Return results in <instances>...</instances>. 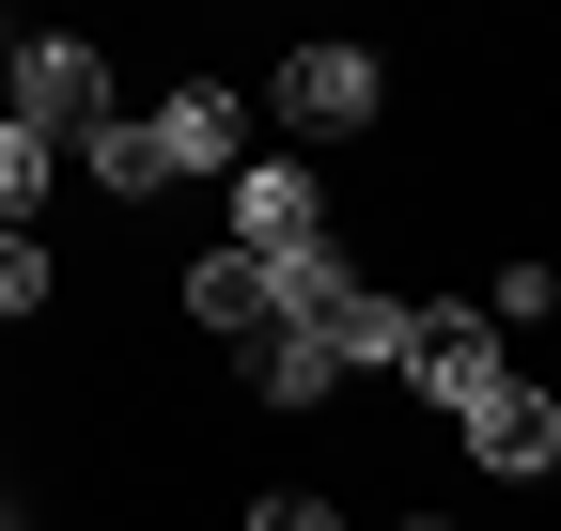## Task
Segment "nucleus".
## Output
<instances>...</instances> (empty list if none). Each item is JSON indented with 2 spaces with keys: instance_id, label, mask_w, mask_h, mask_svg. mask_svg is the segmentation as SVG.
I'll list each match as a JSON object with an SVG mask.
<instances>
[{
  "instance_id": "obj_1",
  "label": "nucleus",
  "mask_w": 561,
  "mask_h": 531,
  "mask_svg": "<svg viewBox=\"0 0 561 531\" xmlns=\"http://www.w3.org/2000/svg\"><path fill=\"white\" fill-rule=\"evenodd\" d=\"M265 110H280V142H359V125H390V63H375L359 32H328V47H280Z\"/></svg>"
},
{
  "instance_id": "obj_2",
  "label": "nucleus",
  "mask_w": 561,
  "mask_h": 531,
  "mask_svg": "<svg viewBox=\"0 0 561 531\" xmlns=\"http://www.w3.org/2000/svg\"><path fill=\"white\" fill-rule=\"evenodd\" d=\"M390 375H405L421 407L453 422V407H468L483 375H515V328L483 313V297H421V313H405V360H390Z\"/></svg>"
},
{
  "instance_id": "obj_3",
  "label": "nucleus",
  "mask_w": 561,
  "mask_h": 531,
  "mask_svg": "<svg viewBox=\"0 0 561 531\" xmlns=\"http://www.w3.org/2000/svg\"><path fill=\"white\" fill-rule=\"evenodd\" d=\"M0 110H32L47 142H79V125L110 110V47L94 32H16L0 47Z\"/></svg>"
},
{
  "instance_id": "obj_4",
  "label": "nucleus",
  "mask_w": 561,
  "mask_h": 531,
  "mask_svg": "<svg viewBox=\"0 0 561 531\" xmlns=\"http://www.w3.org/2000/svg\"><path fill=\"white\" fill-rule=\"evenodd\" d=\"M453 438H468V470H483V485H546V470H561V407L530 391V360H515V375H483L468 407H453Z\"/></svg>"
},
{
  "instance_id": "obj_5",
  "label": "nucleus",
  "mask_w": 561,
  "mask_h": 531,
  "mask_svg": "<svg viewBox=\"0 0 561 531\" xmlns=\"http://www.w3.org/2000/svg\"><path fill=\"white\" fill-rule=\"evenodd\" d=\"M219 188H234V235H250V250H297V235H328V188H312V157H297V142H280V157H234Z\"/></svg>"
},
{
  "instance_id": "obj_6",
  "label": "nucleus",
  "mask_w": 561,
  "mask_h": 531,
  "mask_svg": "<svg viewBox=\"0 0 561 531\" xmlns=\"http://www.w3.org/2000/svg\"><path fill=\"white\" fill-rule=\"evenodd\" d=\"M265 313H280V266H265L250 235L187 266V328H219V344H250V328H265Z\"/></svg>"
},
{
  "instance_id": "obj_7",
  "label": "nucleus",
  "mask_w": 561,
  "mask_h": 531,
  "mask_svg": "<svg viewBox=\"0 0 561 531\" xmlns=\"http://www.w3.org/2000/svg\"><path fill=\"white\" fill-rule=\"evenodd\" d=\"M157 157H172V172H234V157H250V94H234V79H187V94L157 110Z\"/></svg>"
},
{
  "instance_id": "obj_8",
  "label": "nucleus",
  "mask_w": 561,
  "mask_h": 531,
  "mask_svg": "<svg viewBox=\"0 0 561 531\" xmlns=\"http://www.w3.org/2000/svg\"><path fill=\"white\" fill-rule=\"evenodd\" d=\"M62 157H79V172L110 188V204H157V188H172V157H157V125H140V110H94Z\"/></svg>"
},
{
  "instance_id": "obj_9",
  "label": "nucleus",
  "mask_w": 561,
  "mask_h": 531,
  "mask_svg": "<svg viewBox=\"0 0 561 531\" xmlns=\"http://www.w3.org/2000/svg\"><path fill=\"white\" fill-rule=\"evenodd\" d=\"M250 391H265V407H328V391H343V360L312 344L297 313H265V328H250Z\"/></svg>"
},
{
  "instance_id": "obj_10",
  "label": "nucleus",
  "mask_w": 561,
  "mask_h": 531,
  "mask_svg": "<svg viewBox=\"0 0 561 531\" xmlns=\"http://www.w3.org/2000/svg\"><path fill=\"white\" fill-rule=\"evenodd\" d=\"M405 313H421V297L343 282V297H328V360H343V375H390V360H405Z\"/></svg>"
},
{
  "instance_id": "obj_11",
  "label": "nucleus",
  "mask_w": 561,
  "mask_h": 531,
  "mask_svg": "<svg viewBox=\"0 0 561 531\" xmlns=\"http://www.w3.org/2000/svg\"><path fill=\"white\" fill-rule=\"evenodd\" d=\"M47 188H62V142L32 110H0V219H47Z\"/></svg>"
},
{
  "instance_id": "obj_12",
  "label": "nucleus",
  "mask_w": 561,
  "mask_h": 531,
  "mask_svg": "<svg viewBox=\"0 0 561 531\" xmlns=\"http://www.w3.org/2000/svg\"><path fill=\"white\" fill-rule=\"evenodd\" d=\"M47 297H62V266H47V235H32V219H0V328H32Z\"/></svg>"
},
{
  "instance_id": "obj_13",
  "label": "nucleus",
  "mask_w": 561,
  "mask_h": 531,
  "mask_svg": "<svg viewBox=\"0 0 561 531\" xmlns=\"http://www.w3.org/2000/svg\"><path fill=\"white\" fill-rule=\"evenodd\" d=\"M483 313H500V328H546V313H561V266H530V250H515L500 282H483Z\"/></svg>"
},
{
  "instance_id": "obj_14",
  "label": "nucleus",
  "mask_w": 561,
  "mask_h": 531,
  "mask_svg": "<svg viewBox=\"0 0 561 531\" xmlns=\"http://www.w3.org/2000/svg\"><path fill=\"white\" fill-rule=\"evenodd\" d=\"M0 47H16V0H0Z\"/></svg>"
},
{
  "instance_id": "obj_15",
  "label": "nucleus",
  "mask_w": 561,
  "mask_h": 531,
  "mask_svg": "<svg viewBox=\"0 0 561 531\" xmlns=\"http://www.w3.org/2000/svg\"><path fill=\"white\" fill-rule=\"evenodd\" d=\"M0 531H16V485H0Z\"/></svg>"
}]
</instances>
